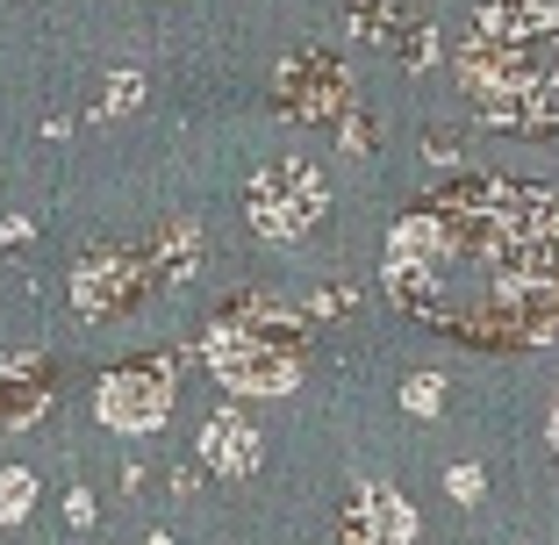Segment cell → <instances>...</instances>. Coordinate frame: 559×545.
<instances>
[{
	"label": "cell",
	"mask_w": 559,
	"mask_h": 545,
	"mask_svg": "<svg viewBox=\"0 0 559 545\" xmlns=\"http://www.w3.org/2000/svg\"><path fill=\"white\" fill-rule=\"evenodd\" d=\"M388 295L474 345H545L559 331V201L474 180L402 215Z\"/></svg>",
	"instance_id": "1"
},
{
	"label": "cell",
	"mask_w": 559,
	"mask_h": 545,
	"mask_svg": "<svg viewBox=\"0 0 559 545\" xmlns=\"http://www.w3.org/2000/svg\"><path fill=\"white\" fill-rule=\"evenodd\" d=\"M460 72L488 122L559 130V0H495Z\"/></svg>",
	"instance_id": "2"
},
{
	"label": "cell",
	"mask_w": 559,
	"mask_h": 545,
	"mask_svg": "<svg viewBox=\"0 0 559 545\" xmlns=\"http://www.w3.org/2000/svg\"><path fill=\"white\" fill-rule=\"evenodd\" d=\"M100 416H108V424H122V430H151L165 416V380L158 374H122V380H108V388H100Z\"/></svg>",
	"instance_id": "3"
},
{
	"label": "cell",
	"mask_w": 559,
	"mask_h": 545,
	"mask_svg": "<svg viewBox=\"0 0 559 545\" xmlns=\"http://www.w3.org/2000/svg\"><path fill=\"white\" fill-rule=\"evenodd\" d=\"M416 538V517L402 496L388 488H366L359 496V517H352V545H409Z\"/></svg>",
	"instance_id": "4"
},
{
	"label": "cell",
	"mask_w": 559,
	"mask_h": 545,
	"mask_svg": "<svg viewBox=\"0 0 559 545\" xmlns=\"http://www.w3.org/2000/svg\"><path fill=\"white\" fill-rule=\"evenodd\" d=\"M201 452H209V466H223V474H251V460H259V452H251V430L245 424H223V416L209 424Z\"/></svg>",
	"instance_id": "5"
},
{
	"label": "cell",
	"mask_w": 559,
	"mask_h": 545,
	"mask_svg": "<svg viewBox=\"0 0 559 545\" xmlns=\"http://www.w3.org/2000/svg\"><path fill=\"white\" fill-rule=\"evenodd\" d=\"M22 502H29V474H0V517L8 524L22 517Z\"/></svg>",
	"instance_id": "6"
},
{
	"label": "cell",
	"mask_w": 559,
	"mask_h": 545,
	"mask_svg": "<svg viewBox=\"0 0 559 545\" xmlns=\"http://www.w3.org/2000/svg\"><path fill=\"white\" fill-rule=\"evenodd\" d=\"M409 410H438V380H416V388H409Z\"/></svg>",
	"instance_id": "7"
}]
</instances>
